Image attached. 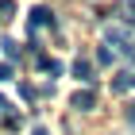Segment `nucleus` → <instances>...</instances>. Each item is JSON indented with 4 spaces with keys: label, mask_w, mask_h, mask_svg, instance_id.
<instances>
[{
    "label": "nucleus",
    "mask_w": 135,
    "mask_h": 135,
    "mask_svg": "<svg viewBox=\"0 0 135 135\" xmlns=\"http://www.w3.org/2000/svg\"><path fill=\"white\" fill-rule=\"evenodd\" d=\"M104 39L116 42V50H120V58H124V62H131V58H135V46H131V39H127L124 27H108V31H104Z\"/></svg>",
    "instance_id": "nucleus-1"
},
{
    "label": "nucleus",
    "mask_w": 135,
    "mask_h": 135,
    "mask_svg": "<svg viewBox=\"0 0 135 135\" xmlns=\"http://www.w3.org/2000/svg\"><path fill=\"white\" fill-rule=\"evenodd\" d=\"M39 27H54V16H50V8H42V4L31 12V35L39 31Z\"/></svg>",
    "instance_id": "nucleus-2"
},
{
    "label": "nucleus",
    "mask_w": 135,
    "mask_h": 135,
    "mask_svg": "<svg viewBox=\"0 0 135 135\" xmlns=\"http://www.w3.org/2000/svg\"><path fill=\"white\" fill-rule=\"evenodd\" d=\"M93 104H97V93H93V89H81V93H73V108H77V112H89Z\"/></svg>",
    "instance_id": "nucleus-3"
},
{
    "label": "nucleus",
    "mask_w": 135,
    "mask_h": 135,
    "mask_svg": "<svg viewBox=\"0 0 135 135\" xmlns=\"http://www.w3.org/2000/svg\"><path fill=\"white\" fill-rule=\"evenodd\" d=\"M73 77H77V81H85V85H89V81H93V66L85 62V58H77V62H73Z\"/></svg>",
    "instance_id": "nucleus-4"
},
{
    "label": "nucleus",
    "mask_w": 135,
    "mask_h": 135,
    "mask_svg": "<svg viewBox=\"0 0 135 135\" xmlns=\"http://www.w3.org/2000/svg\"><path fill=\"white\" fill-rule=\"evenodd\" d=\"M39 66H42L46 73H50V77H58V73H62V62H54V58H46V54L39 58Z\"/></svg>",
    "instance_id": "nucleus-5"
},
{
    "label": "nucleus",
    "mask_w": 135,
    "mask_h": 135,
    "mask_svg": "<svg viewBox=\"0 0 135 135\" xmlns=\"http://www.w3.org/2000/svg\"><path fill=\"white\" fill-rule=\"evenodd\" d=\"M0 46H4V54H8V58H20V42H16V39H4Z\"/></svg>",
    "instance_id": "nucleus-6"
},
{
    "label": "nucleus",
    "mask_w": 135,
    "mask_h": 135,
    "mask_svg": "<svg viewBox=\"0 0 135 135\" xmlns=\"http://www.w3.org/2000/svg\"><path fill=\"white\" fill-rule=\"evenodd\" d=\"M116 58H112V50H108V46H100V50H97V66H112Z\"/></svg>",
    "instance_id": "nucleus-7"
},
{
    "label": "nucleus",
    "mask_w": 135,
    "mask_h": 135,
    "mask_svg": "<svg viewBox=\"0 0 135 135\" xmlns=\"http://www.w3.org/2000/svg\"><path fill=\"white\" fill-rule=\"evenodd\" d=\"M8 16H16V4L12 0H0V20H8Z\"/></svg>",
    "instance_id": "nucleus-8"
},
{
    "label": "nucleus",
    "mask_w": 135,
    "mask_h": 135,
    "mask_svg": "<svg viewBox=\"0 0 135 135\" xmlns=\"http://www.w3.org/2000/svg\"><path fill=\"white\" fill-rule=\"evenodd\" d=\"M127 85H131V77H116V81H112V89H116V93H124Z\"/></svg>",
    "instance_id": "nucleus-9"
},
{
    "label": "nucleus",
    "mask_w": 135,
    "mask_h": 135,
    "mask_svg": "<svg viewBox=\"0 0 135 135\" xmlns=\"http://www.w3.org/2000/svg\"><path fill=\"white\" fill-rule=\"evenodd\" d=\"M0 81H12V66H0Z\"/></svg>",
    "instance_id": "nucleus-10"
},
{
    "label": "nucleus",
    "mask_w": 135,
    "mask_h": 135,
    "mask_svg": "<svg viewBox=\"0 0 135 135\" xmlns=\"http://www.w3.org/2000/svg\"><path fill=\"white\" fill-rule=\"evenodd\" d=\"M127 124L135 127V104H127Z\"/></svg>",
    "instance_id": "nucleus-11"
},
{
    "label": "nucleus",
    "mask_w": 135,
    "mask_h": 135,
    "mask_svg": "<svg viewBox=\"0 0 135 135\" xmlns=\"http://www.w3.org/2000/svg\"><path fill=\"white\" fill-rule=\"evenodd\" d=\"M4 116H8V100L0 97V120H4Z\"/></svg>",
    "instance_id": "nucleus-12"
},
{
    "label": "nucleus",
    "mask_w": 135,
    "mask_h": 135,
    "mask_svg": "<svg viewBox=\"0 0 135 135\" xmlns=\"http://www.w3.org/2000/svg\"><path fill=\"white\" fill-rule=\"evenodd\" d=\"M35 135H50V131H46V127H35Z\"/></svg>",
    "instance_id": "nucleus-13"
},
{
    "label": "nucleus",
    "mask_w": 135,
    "mask_h": 135,
    "mask_svg": "<svg viewBox=\"0 0 135 135\" xmlns=\"http://www.w3.org/2000/svg\"><path fill=\"white\" fill-rule=\"evenodd\" d=\"M131 85H135V77H131Z\"/></svg>",
    "instance_id": "nucleus-14"
}]
</instances>
